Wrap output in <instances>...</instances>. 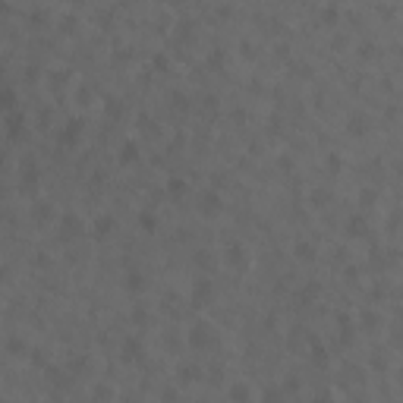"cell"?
<instances>
[{
  "label": "cell",
  "instance_id": "1",
  "mask_svg": "<svg viewBox=\"0 0 403 403\" xmlns=\"http://www.w3.org/2000/svg\"><path fill=\"white\" fill-rule=\"evenodd\" d=\"M211 299H214V284H211V277H196V284H192V293H189V302L196 309H205V306H211Z\"/></svg>",
  "mask_w": 403,
  "mask_h": 403
},
{
  "label": "cell",
  "instance_id": "22",
  "mask_svg": "<svg viewBox=\"0 0 403 403\" xmlns=\"http://www.w3.org/2000/svg\"><path fill=\"white\" fill-rule=\"evenodd\" d=\"M227 397H230V400H249L252 394H249V387H243V385H233V387H227Z\"/></svg>",
  "mask_w": 403,
  "mask_h": 403
},
{
  "label": "cell",
  "instance_id": "15",
  "mask_svg": "<svg viewBox=\"0 0 403 403\" xmlns=\"http://www.w3.org/2000/svg\"><path fill=\"white\" fill-rule=\"evenodd\" d=\"M38 183V173H35V161H22V186H29V189H32V186H35Z\"/></svg>",
  "mask_w": 403,
  "mask_h": 403
},
{
  "label": "cell",
  "instance_id": "35",
  "mask_svg": "<svg viewBox=\"0 0 403 403\" xmlns=\"http://www.w3.org/2000/svg\"><path fill=\"white\" fill-rule=\"evenodd\" d=\"M3 280H6V268H0V284H3Z\"/></svg>",
  "mask_w": 403,
  "mask_h": 403
},
{
  "label": "cell",
  "instance_id": "37",
  "mask_svg": "<svg viewBox=\"0 0 403 403\" xmlns=\"http://www.w3.org/2000/svg\"><path fill=\"white\" fill-rule=\"evenodd\" d=\"M0 10H6V3H3V0H0Z\"/></svg>",
  "mask_w": 403,
  "mask_h": 403
},
{
  "label": "cell",
  "instance_id": "31",
  "mask_svg": "<svg viewBox=\"0 0 403 403\" xmlns=\"http://www.w3.org/2000/svg\"><path fill=\"white\" fill-rule=\"evenodd\" d=\"M328 167H331V173L340 170V158H337V154H328Z\"/></svg>",
  "mask_w": 403,
  "mask_h": 403
},
{
  "label": "cell",
  "instance_id": "17",
  "mask_svg": "<svg viewBox=\"0 0 403 403\" xmlns=\"http://www.w3.org/2000/svg\"><path fill=\"white\" fill-rule=\"evenodd\" d=\"M51 205H48V202H38V205L35 208H32V218H35L38 220V224H44V220H51Z\"/></svg>",
  "mask_w": 403,
  "mask_h": 403
},
{
  "label": "cell",
  "instance_id": "34",
  "mask_svg": "<svg viewBox=\"0 0 403 403\" xmlns=\"http://www.w3.org/2000/svg\"><path fill=\"white\" fill-rule=\"evenodd\" d=\"M362 325L372 328V325H375V315H372V312H366V315H362Z\"/></svg>",
  "mask_w": 403,
  "mask_h": 403
},
{
  "label": "cell",
  "instance_id": "33",
  "mask_svg": "<svg viewBox=\"0 0 403 403\" xmlns=\"http://www.w3.org/2000/svg\"><path fill=\"white\" fill-rule=\"evenodd\" d=\"M173 107H180V110H186V95H173Z\"/></svg>",
  "mask_w": 403,
  "mask_h": 403
},
{
  "label": "cell",
  "instance_id": "29",
  "mask_svg": "<svg viewBox=\"0 0 403 403\" xmlns=\"http://www.w3.org/2000/svg\"><path fill=\"white\" fill-rule=\"evenodd\" d=\"M208 63H211V66H220V63H224V51H211Z\"/></svg>",
  "mask_w": 403,
  "mask_h": 403
},
{
  "label": "cell",
  "instance_id": "16",
  "mask_svg": "<svg viewBox=\"0 0 403 403\" xmlns=\"http://www.w3.org/2000/svg\"><path fill=\"white\" fill-rule=\"evenodd\" d=\"M293 255H296L299 261H315V246H312V243H302V239H299V243L293 246Z\"/></svg>",
  "mask_w": 403,
  "mask_h": 403
},
{
  "label": "cell",
  "instance_id": "28",
  "mask_svg": "<svg viewBox=\"0 0 403 403\" xmlns=\"http://www.w3.org/2000/svg\"><path fill=\"white\" fill-rule=\"evenodd\" d=\"M132 321H136V325H145V309H142V306L132 309Z\"/></svg>",
  "mask_w": 403,
  "mask_h": 403
},
{
  "label": "cell",
  "instance_id": "38",
  "mask_svg": "<svg viewBox=\"0 0 403 403\" xmlns=\"http://www.w3.org/2000/svg\"><path fill=\"white\" fill-rule=\"evenodd\" d=\"M0 164H3V151H0Z\"/></svg>",
  "mask_w": 403,
  "mask_h": 403
},
{
  "label": "cell",
  "instance_id": "13",
  "mask_svg": "<svg viewBox=\"0 0 403 403\" xmlns=\"http://www.w3.org/2000/svg\"><path fill=\"white\" fill-rule=\"evenodd\" d=\"M123 287H126V293H142L145 287H148V280H145L139 271H129V274H126V280H123Z\"/></svg>",
  "mask_w": 403,
  "mask_h": 403
},
{
  "label": "cell",
  "instance_id": "19",
  "mask_svg": "<svg viewBox=\"0 0 403 403\" xmlns=\"http://www.w3.org/2000/svg\"><path fill=\"white\" fill-rule=\"evenodd\" d=\"M337 19H340V10H337V6H325V10H321V22H325L328 29H334V25H337Z\"/></svg>",
  "mask_w": 403,
  "mask_h": 403
},
{
  "label": "cell",
  "instance_id": "30",
  "mask_svg": "<svg viewBox=\"0 0 403 403\" xmlns=\"http://www.w3.org/2000/svg\"><path fill=\"white\" fill-rule=\"evenodd\" d=\"M151 66H154V70H167V57H164V54H158V57L151 60Z\"/></svg>",
  "mask_w": 403,
  "mask_h": 403
},
{
  "label": "cell",
  "instance_id": "23",
  "mask_svg": "<svg viewBox=\"0 0 403 403\" xmlns=\"http://www.w3.org/2000/svg\"><path fill=\"white\" fill-rule=\"evenodd\" d=\"M180 378H183V381H199L202 378V368L199 366H183V368H180Z\"/></svg>",
  "mask_w": 403,
  "mask_h": 403
},
{
  "label": "cell",
  "instance_id": "8",
  "mask_svg": "<svg viewBox=\"0 0 403 403\" xmlns=\"http://www.w3.org/2000/svg\"><path fill=\"white\" fill-rule=\"evenodd\" d=\"M120 350H123L120 356H123L126 362H136V359H142V344H139V337H126Z\"/></svg>",
  "mask_w": 403,
  "mask_h": 403
},
{
  "label": "cell",
  "instance_id": "5",
  "mask_svg": "<svg viewBox=\"0 0 403 403\" xmlns=\"http://www.w3.org/2000/svg\"><path fill=\"white\" fill-rule=\"evenodd\" d=\"M113 224H117V220H113L110 214H98V218L92 220V237H95V239L110 237V233H113Z\"/></svg>",
  "mask_w": 403,
  "mask_h": 403
},
{
  "label": "cell",
  "instance_id": "4",
  "mask_svg": "<svg viewBox=\"0 0 403 403\" xmlns=\"http://www.w3.org/2000/svg\"><path fill=\"white\" fill-rule=\"evenodd\" d=\"M82 233V220H79V214H63L60 218V237L63 239H73Z\"/></svg>",
  "mask_w": 403,
  "mask_h": 403
},
{
  "label": "cell",
  "instance_id": "6",
  "mask_svg": "<svg viewBox=\"0 0 403 403\" xmlns=\"http://www.w3.org/2000/svg\"><path fill=\"white\" fill-rule=\"evenodd\" d=\"M79 136H82V120H66V126H63V132H60V145H76L79 142Z\"/></svg>",
  "mask_w": 403,
  "mask_h": 403
},
{
  "label": "cell",
  "instance_id": "3",
  "mask_svg": "<svg viewBox=\"0 0 403 403\" xmlns=\"http://www.w3.org/2000/svg\"><path fill=\"white\" fill-rule=\"evenodd\" d=\"M224 211V202H220V196L218 192H205V196H202V202H199V214L202 218H218V214Z\"/></svg>",
  "mask_w": 403,
  "mask_h": 403
},
{
  "label": "cell",
  "instance_id": "18",
  "mask_svg": "<svg viewBox=\"0 0 403 403\" xmlns=\"http://www.w3.org/2000/svg\"><path fill=\"white\" fill-rule=\"evenodd\" d=\"M318 293H321V284H318V280H309V284L299 290V299H302V302H309V299L318 296Z\"/></svg>",
  "mask_w": 403,
  "mask_h": 403
},
{
  "label": "cell",
  "instance_id": "12",
  "mask_svg": "<svg viewBox=\"0 0 403 403\" xmlns=\"http://www.w3.org/2000/svg\"><path fill=\"white\" fill-rule=\"evenodd\" d=\"M186 192H189V183H186L183 177H170L167 180V196L170 199H183Z\"/></svg>",
  "mask_w": 403,
  "mask_h": 403
},
{
  "label": "cell",
  "instance_id": "21",
  "mask_svg": "<svg viewBox=\"0 0 403 403\" xmlns=\"http://www.w3.org/2000/svg\"><path fill=\"white\" fill-rule=\"evenodd\" d=\"M25 350H29V347H25V340H19V337H10V340H6V353L25 356Z\"/></svg>",
  "mask_w": 403,
  "mask_h": 403
},
{
  "label": "cell",
  "instance_id": "25",
  "mask_svg": "<svg viewBox=\"0 0 403 403\" xmlns=\"http://www.w3.org/2000/svg\"><path fill=\"white\" fill-rule=\"evenodd\" d=\"M347 129H350L353 136H362V132L368 129V126H366V117H350V126H347Z\"/></svg>",
  "mask_w": 403,
  "mask_h": 403
},
{
  "label": "cell",
  "instance_id": "20",
  "mask_svg": "<svg viewBox=\"0 0 403 403\" xmlns=\"http://www.w3.org/2000/svg\"><path fill=\"white\" fill-rule=\"evenodd\" d=\"M13 107H16V92L0 89V110H13Z\"/></svg>",
  "mask_w": 403,
  "mask_h": 403
},
{
  "label": "cell",
  "instance_id": "14",
  "mask_svg": "<svg viewBox=\"0 0 403 403\" xmlns=\"http://www.w3.org/2000/svg\"><path fill=\"white\" fill-rule=\"evenodd\" d=\"M366 233H368L366 218H359V214H356V218L347 220V237H366Z\"/></svg>",
  "mask_w": 403,
  "mask_h": 403
},
{
  "label": "cell",
  "instance_id": "24",
  "mask_svg": "<svg viewBox=\"0 0 403 403\" xmlns=\"http://www.w3.org/2000/svg\"><path fill=\"white\" fill-rule=\"evenodd\" d=\"M312 359H315V366H325L328 362V353H325V347H321L318 340H312Z\"/></svg>",
  "mask_w": 403,
  "mask_h": 403
},
{
  "label": "cell",
  "instance_id": "2",
  "mask_svg": "<svg viewBox=\"0 0 403 403\" xmlns=\"http://www.w3.org/2000/svg\"><path fill=\"white\" fill-rule=\"evenodd\" d=\"M224 261H227V268H233V271H243V268L249 265L246 246H243V243H230V246L224 249Z\"/></svg>",
  "mask_w": 403,
  "mask_h": 403
},
{
  "label": "cell",
  "instance_id": "9",
  "mask_svg": "<svg viewBox=\"0 0 403 403\" xmlns=\"http://www.w3.org/2000/svg\"><path fill=\"white\" fill-rule=\"evenodd\" d=\"M22 123H25L22 113H10V117H6V136H10L13 142H19V139H22Z\"/></svg>",
  "mask_w": 403,
  "mask_h": 403
},
{
  "label": "cell",
  "instance_id": "7",
  "mask_svg": "<svg viewBox=\"0 0 403 403\" xmlns=\"http://www.w3.org/2000/svg\"><path fill=\"white\" fill-rule=\"evenodd\" d=\"M208 334H211V328H208L205 321H196V325L189 328V347H192V350L205 347V344H208Z\"/></svg>",
  "mask_w": 403,
  "mask_h": 403
},
{
  "label": "cell",
  "instance_id": "27",
  "mask_svg": "<svg viewBox=\"0 0 403 403\" xmlns=\"http://www.w3.org/2000/svg\"><path fill=\"white\" fill-rule=\"evenodd\" d=\"M196 265H199V268H211V265H214V258H211L208 252H196Z\"/></svg>",
  "mask_w": 403,
  "mask_h": 403
},
{
  "label": "cell",
  "instance_id": "11",
  "mask_svg": "<svg viewBox=\"0 0 403 403\" xmlns=\"http://www.w3.org/2000/svg\"><path fill=\"white\" fill-rule=\"evenodd\" d=\"M136 220H139V227H142L145 233H154V230H158V214H154L151 208H142V211L136 214Z\"/></svg>",
  "mask_w": 403,
  "mask_h": 403
},
{
  "label": "cell",
  "instance_id": "36",
  "mask_svg": "<svg viewBox=\"0 0 403 403\" xmlns=\"http://www.w3.org/2000/svg\"><path fill=\"white\" fill-rule=\"evenodd\" d=\"M0 82H3V63H0Z\"/></svg>",
  "mask_w": 403,
  "mask_h": 403
},
{
  "label": "cell",
  "instance_id": "32",
  "mask_svg": "<svg viewBox=\"0 0 403 403\" xmlns=\"http://www.w3.org/2000/svg\"><path fill=\"white\" fill-rule=\"evenodd\" d=\"M375 202V192L372 189H362V205H372Z\"/></svg>",
  "mask_w": 403,
  "mask_h": 403
},
{
  "label": "cell",
  "instance_id": "26",
  "mask_svg": "<svg viewBox=\"0 0 403 403\" xmlns=\"http://www.w3.org/2000/svg\"><path fill=\"white\" fill-rule=\"evenodd\" d=\"M120 110H123V107H120L117 98H107L104 101V113H107V117H120Z\"/></svg>",
  "mask_w": 403,
  "mask_h": 403
},
{
  "label": "cell",
  "instance_id": "10",
  "mask_svg": "<svg viewBox=\"0 0 403 403\" xmlns=\"http://www.w3.org/2000/svg\"><path fill=\"white\" fill-rule=\"evenodd\" d=\"M117 161H120V164H136V161H139V145L132 142V139H129V142H123V145H120V151H117Z\"/></svg>",
  "mask_w": 403,
  "mask_h": 403
}]
</instances>
